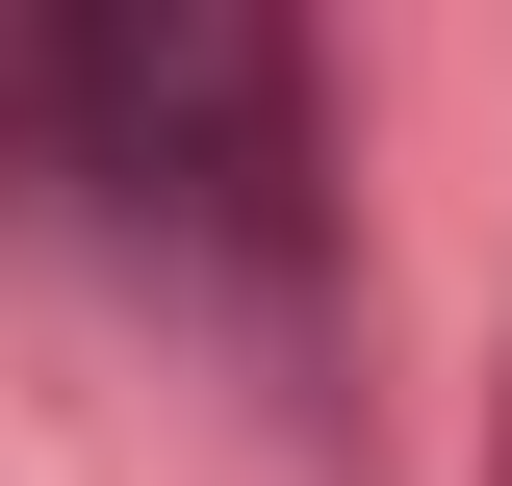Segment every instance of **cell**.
Wrapping results in <instances>:
<instances>
[{
    "instance_id": "1",
    "label": "cell",
    "mask_w": 512,
    "mask_h": 486,
    "mask_svg": "<svg viewBox=\"0 0 512 486\" xmlns=\"http://www.w3.org/2000/svg\"><path fill=\"white\" fill-rule=\"evenodd\" d=\"M52 52H77V128H103L128 205L231 180V0H52Z\"/></svg>"
}]
</instances>
